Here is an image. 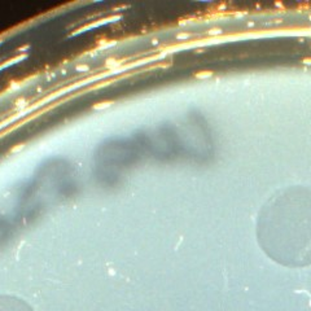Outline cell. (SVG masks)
Here are the masks:
<instances>
[{"instance_id": "cell-1", "label": "cell", "mask_w": 311, "mask_h": 311, "mask_svg": "<svg viewBox=\"0 0 311 311\" xmlns=\"http://www.w3.org/2000/svg\"><path fill=\"white\" fill-rule=\"evenodd\" d=\"M0 311H33L27 303L14 297H0Z\"/></svg>"}, {"instance_id": "cell-2", "label": "cell", "mask_w": 311, "mask_h": 311, "mask_svg": "<svg viewBox=\"0 0 311 311\" xmlns=\"http://www.w3.org/2000/svg\"><path fill=\"white\" fill-rule=\"evenodd\" d=\"M112 101H103V103H97V104H95L93 105V109H99V110H101V109H105V108H109L110 105H112Z\"/></svg>"}, {"instance_id": "cell-3", "label": "cell", "mask_w": 311, "mask_h": 311, "mask_svg": "<svg viewBox=\"0 0 311 311\" xmlns=\"http://www.w3.org/2000/svg\"><path fill=\"white\" fill-rule=\"evenodd\" d=\"M115 40H110V42H100V48L101 49H105V48H110V47H113V46H115Z\"/></svg>"}, {"instance_id": "cell-4", "label": "cell", "mask_w": 311, "mask_h": 311, "mask_svg": "<svg viewBox=\"0 0 311 311\" xmlns=\"http://www.w3.org/2000/svg\"><path fill=\"white\" fill-rule=\"evenodd\" d=\"M75 69H77V72H79V73H81V72H88L89 66L86 65V64H82V65H78Z\"/></svg>"}, {"instance_id": "cell-5", "label": "cell", "mask_w": 311, "mask_h": 311, "mask_svg": "<svg viewBox=\"0 0 311 311\" xmlns=\"http://www.w3.org/2000/svg\"><path fill=\"white\" fill-rule=\"evenodd\" d=\"M22 148H24V144H20L18 147L12 148V151H10V152H17V151H20V149H22Z\"/></svg>"}]
</instances>
